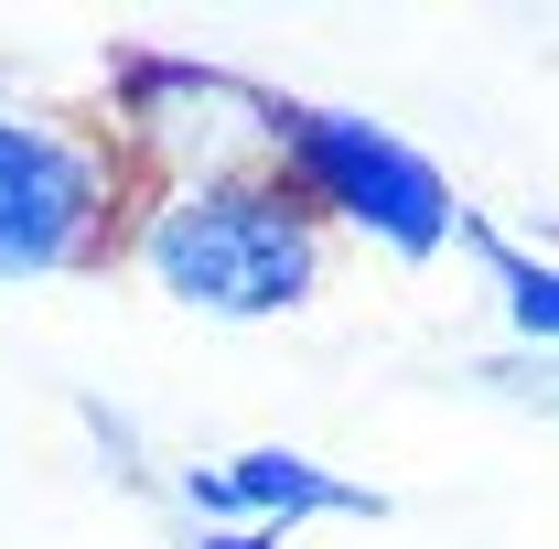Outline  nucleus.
Masks as SVG:
<instances>
[{
  "instance_id": "2",
  "label": "nucleus",
  "mask_w": 559,
  "mask_h": 549,
  "mask_svg": "<svg viewBox=\"0 0 559 549\" xmlns=\"http://www.w3.org/2000/svg\"><path fill=\"white\" fill-rule=\"evenodd\" d=\"M108 140L140 173V195L173 184H280V140H290V97L205 55H162L130 44L108 55Z\"/></svg>"
},
{
  "instance_id": "8",
  "label": "nucleus",
  "mask_w": 559,
  "mask_h": 549,
  "mask_svg": "<svg viewBox=\"0 0 559 549\" xmlns=\"http://www.w3.org/2000/svg\"><path fill=\"white\" fill-rule=\"evenodd\" d=\"M183 549H280V539H259V528H194Z\"/></svg>"
},
{
  "instance_id": "5",
  "label": "nucleus",
  "mask_w": 559,
  "mask_h": 549,
  "mask_svg": "<svg viewBox=\"0 0 559 549\" xmlns=\"http://www.w3.org/2000/svg\"><path fill=\"white\" fill-rule=\"evenodd\" d=\"M173 506L194 517V528H312V517H388V495L377 484L334 475L323 453H290V442H248V453H194V464H173Z\"/></svg>"
},
{
  "instance_id": "6",
  "label": "nucleus",
  "mask_w": 559,
  "mask_h": 549,
  "mask_svg": "<svg viewBox=\"0 0 559 549\" xmlns=\"http://www.w3.org/2000/svg\"><path fill=\"white\" fill-rule=\"evenodd\" d=\"M452 248H474V270L495 280L506 335L527 344V355H559V248H516V237L485 226V215H463V237H452Z\"/></svg>"
},
{
  "instance_id": "7",
  "label": "nucleus",
  "mask_w": 559,
  "mask_h": 549,
  "mask_svg": "<svg viewBox=\"0 0 559 549\" xmlns=\"http://www.w3.org/2000/svg\"><path fill=\"white\" fill-rule=\"evenodd\" d=\"M474 388H485V399H506V410L559 420V355H527V344H506V355H485V366H474Z\"/></svg>"
},
{
  "instance_id": "3",
  "label": "nucleus",
  "mask_w": 559,
  "mask_h": 549,
  "mask_svg": "<svg viewBox=\"0 0 559 549\" xmlns=\"http://www.w3.org/2000/svg\"><path fill=\"white\" fill-rule=\"evenodd\" d=\"M140 173L119 162L108 119H75L0 86V280L108 270L130 237Z\"/></svg>"
},
{
  "instance_id": "4",
  "label": "nucleus",
  "mask_w": 559,
  "mask_h": 549,
  "mask_svg": "<svg viewBox=\"0 0 559 549\" xmlns=\"http://www.w3.org/2000/svg\"><path fill=\"white\" fill-rule=\"evenodd\" d=\"M280 184L312 206V226H345L388 259H441L463 237V195L452 173L419 151L409 130L366 119V108H323V97H290V140H280Z\"/></svg>"
},
{
  "instance_id": "1",
  "label": "nucleus",
  "mask_w": 559,
  "mask_h": 549,
  "mask_svg": "<svg viewBox=\"0 0 559 549\" xmlns=\"http://www.w3.org/2000/svg\"><path fill=\"white\" fill-rule=\"evenodd\" d=\"M119 259L205 324H280L323 291V226L290 184H173L130 206Z\"/></svg>"
}]
</instances>
